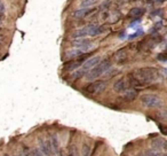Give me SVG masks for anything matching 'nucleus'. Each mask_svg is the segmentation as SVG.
I'll use <instances>...</instances> for the list:
<instances>
[{
  "instance_id": "obj_1",
  "label": "nucleus",
  "mask_w": 167,
  "mask_h": 156,
  "mask_svg": "<svg viewBox=\"0 0 167 156\" xmlns=\"http://www.w3.org/2000/svg\"><path fill=\"white\" fill-rule=\"evenodd\" d=\"M128 80H129L130 87H143L149 84L157 82L159 79L160 74L159 70L152 67L140 68L136 69L134 72L128 74Z\"/></svg>"
},
{
  "instance_id": "obj_2",
  "label": "nucleus",
  "mask_w": 167,
  "mask_h": 156,
  "mask_svg": "<svg viewBox=\"0 0 167 156\" xmlns=\"http://www.w3.org/2000/svg\"><path fill=\"white\" fill-rule=\"evenodd\" d=\"M111 60L110 59H104L103 61H100L95 67H93L90 70L86 72V79L87 80H94L96 78L103 75L107 70L111 68Z\"/></svg>"
},
{
  "instance_id": "obj_3",
  "label": "nucleus",
  "mask_w": 167,
  "mask_h": 156,
  "mask_svg": "<svg viewBox=\"0 0 167 156\" xmlns=\"http://www.w3.org/2000/svg\"><path fill=\"white\" fill-rule=\"evenodd\" d=\"M100 61H101V56H93L90 59L86 60L78 69H76V71L72 74V78L73 79H78V78L82 77L84 75H86V72L88 70H90L93 67H95Z\"/></svg>"
},
{
  "instance_id": "obj_4",
  "label": "nucleus",
  "mask_w": 167,
  "mask_h": 156,
  "mask_svg": "<svg viewBox=\"0 0 167 156\" xmlns=\"http://www.w3.org/2000/svg\"><path fill=\"white\" fill-rule=\"evenodd\" d=\"M141 102L148 108H159L162 106V100L155 94H143L141 95Z\"/></svg>"
},
{
  "instance_id": "obj_5",
  "label": "nucleus",
  "mask_w": 167,
  "mask_h": 156,
  "mask_svg": "<svg viewBox=\"0 0 167 156\" xmlns=\"http://www.w3.org/2000/svg\"><path fill=\"white\" fill-rule=\"evenodd\" d=\"M107 82L105 80H96L85 87V92L88 94H100L107 88Z\"/></svg>"
},
{
  "instance_id": "obj_6",
  "label": "nucleus",
  "mask_w": 167,
  "mask_h": 156,
  "mask_svg": "<svg viewBox=\"0 0 167 156\" xmlns=\"http://www.w3.org/2000/svg\"><path fill=\"white\" fill-rule=\"evenodd\" d=\"M72 44H73V46H75V48L80 50L84 53H87L88 51L92 50V48L94 47L93 41H90L89 39H86V38H78V39L73 40Z\"/></svg>"
},
{
  "instance_id": "obj_7",
  "label": "nucleus",
  "mask_w": 167,
  "mask_h": 156,
  "mask_svg": "<svg viewBox=\"0 0 167 156\" xmlns=\"http://www.w3.org/2000/svg\"><path fill=\"white\" fill-rule=\"evenodd\" d=\"M85 30H86V35L87 36L95 37V36H98L101 33L105 32L107 31V28L103 27V25H98V24H90L88 27H86Z\"/></svg>"
},
{
  "instance_id": "obj_8",
  "label": "nucleus",
  "mask_w": 167,
  "mask_h": 156,
  "mask_svg": "<svg viewBox=\"0 0 167 156\" xmlns=\"http://www.w3.org/2000/svg\"><path fill=\"white\" fill-rule=\"evenodd\" d=\"M38 144H39V149L41 150V153L46 156H53V149L50 146L49 140L44 138H39L38 139Z\"/></svg>"
},
{
  "instance_id": "obj_9",
  "label": "nucleus",
  "mask_w": 167,
  "mask_h": 156,
  "mask_svg": "<svg viewBox=\"0 0 167 156\" xmlns=\"http://www.w3.org/2000/svg\"><path fill=\"white\" fill-rule=\"evenodd\" d=\"M130 87V84H129V80H128V77H124V78H121V79L117 80V82L115 83V85H113V90H115L116 92H119V93H122L124 91H126L127 88H129Z\"/></svg>"
},
{
  "instance_id": "obj_10",
  "label": "nucleus",
  "mask_w": 167,
  "mask_h": 156,
  "mask_svg": "<svg viewBox=\"0 0 167 156\" xmlns=\"http://www.w3.org/2000/svg\"><path fill=\"white\" fill-rule=\"evenodd\" d=\"M116 61L118 64H124L125 62H127L128 60V48H120L119 51H117V53L115 54Z\"/></svg>"
},
{
  "instance_id": "obj_11",
  "label": "nucleus",
  "mask_w": 167,
  "mask_h": 156,
  "mask_svg": "<svg viewBox=\"0 0 167 156\" xmlns=\"http://www.w3.org/2000/svg\"><path fill=\"white\" fill-rule=\"evenodd\" d=\"M87 59V54L85 55V56L80 57V59L78 60H73V61H70L69 63H66L65 64V70H69V71H72V70H76L78 69V68L80 67V65L85 62V60Z\"/></svg>"
},
{
  "instance_id": "obj_12",
  "label": "nucleus",
  "mask_w": 167,
  "mask_h": 156,
  "mask_svg": "<svg viewBox=\"0 0 167 156\" xmlns=\"http://www.w3.org/2000/svg\"><path fill=\"white\" fill-rule=\"evenodd\" d=\"M95 8H90V7H87V8H80V9L76 10V12L72 13V16L75 17H78V18H81V17H86L88 15L93 14L95 12Z\"/></svg>"
},
{
  "instance_id": "obj_13",
  "label": "nucleus",
  "mask_w": 167,
  "mask_h": 156,
  "mask_svg": "<svg viewBox=\"0 0 167 156\" xmlns=\"http://www.w3.org/2000/svg\"><path fill=\"white\" fill-rule=\"evenodd\" d=\"M136 97H137V91L135 88H133V87H129V88L122 92V98L126 101H133Z\"/></svg>"
},
{
  "instance_id": "obj_14",
  "label": "nucleus",
  "mask_w": 167,
  "mask_h": 156,
  "mask_svg": "<svg viewBox=\"0 0 167 156\" xmlns=\"http://www.w3.org/2000/svg\"><path fill=\"white\" fill-rule=\"evenodd\" d=\"M151 146L155 150H160V149H166V141L162 138L153 139L151 141Z\"/></svg>"
},
{
  "instance_id": "obj_15",
  "label": "nucleus",
  "mask_w": 167,
  "mask_h": 156,
  "mask_svg": "<svg viewBox=\"0 0 167 156\" xmlns=\"http://www.w3.org/2000/svg\"><path fill=\"white\" fill-rule=\"evenodd\" d=\"M49 142H50V146H52L53 151H55V153H60V142H58L57 137L55 136V134L52 136V138L49 139Z\"/></svg>"
},
{
  "instance_id": "obj_16",
  "label": "nucleus",
  "mask_w": 167,
  "mask_h": 156,
  "mask_svg": "<svg viewBox=\"0 0 167 156\" xmlns=\"http://www.w3.org/2000/svg\"><path fill=\"white\" fill-rule=\"evenodd\" d=\"M84 54H85V53L81 52L80 50L75 48V50H71V51H69V52H66L65 56H66L68 59H76V57H79V56H81V55H84Z\"/></svg>"
},
{
  "instance_id": "obj_17",
  "label": "nucleus",
  "mask_w": 167,
  "mask_h": 156,
  "mask_svg": "<svg viewBox=\"0 0 167 156\" xmlns=\"http://www.w3.org/2000/svg\"><path fill=\"white\" fill-rule=\"evenodd\" d=\"M143 13H144V10H143L142 8L135 7V8H133V9L129 10V13H128V16H129V17H133V18H137V17H140Z\"/></svg>"
},
{
  "instance_id": "obj_18",
  "label": "nucleus",
  "mask_w": 167,
  "mask_h": 156,
  "mask_svg": "<svg viewBox=\"0 0 167 156\" xmlns=\"http://www.w3.org/2000/svg\"><path fill=\"white\" fill-rule=\"evenodd\" d=\"M97 3H98V0H81V3H80V8L92 7V6L96 5Z\"/></svg>"
},
{
  "instance_id": "obj_19",
  "label": "nucleus",
  "mask_w": 167,
  "mask_h": 156,
  "mask_svg": "<svg viewBox=\"0 0 167 156\" xmlns=\"http://www.w3.org/2000/svg\"><path fill=\"white\" fill-rule=\"evenodd\" d=\"M73 36H75L76 38H82V37H86V30L85 28H82V29H79L77 30V31H75V33H73Z\"/></svg>"
},
{
  "instance_id": "obj_20",
  "label": "nucleus",
  "mask_w": 167,
  "mask_h": 156,
  "mask_svg": "<svg viewBox=\"0 0 167 156\" xmlns=\"http://www.w3.org/2000/svg\"><path fill=\"white\" fill-rule=\"evenodd\" d=\"M82 156H90V148L87 144H84L82 146Z\"/></svg>"
},
{
  "instance_id": "obj_21",
  "label": "nucleus",
  "mask_w": 167,
  "mask_h": 156,
  "mask_svg": "<svg viewBox=\"0 0 167 156\" xmlns=\"http://www.w3.org/2000/svg\"><path fill=\"white\" fill-rule=\"evenodd\" d=\"M68 156H78V153H77V149L75 148V146H71L70 149H69V155Z\"/></svg>"
},
{
  "instance_id": "obj_22",
  "label": "nucleus",
  "mask_w": 167,
  "mask_h": 156,
  "mask_svg": "<svg viewBox=\"0 0 167 156\" xmlns=\"http://www.w3.org/2000/svg\"><path fill=\"white\" fill-rule=\"evenodd\" d=\"M110 7V0H107L104 4H102V6H101V8L103 9V12H107L108 8Z\"/></svg>"
},
{
  "instance_id": "obj_23",
  "label": "nucleus",
  "mask_w": 167,
  "mask_h": 156,
  "mask_svg": "<svg viewBox=\"0 0 167 156\" xmlns=\"http://www.w3.org/2000/svg\"><path fill=\"white\" fill-rule=\"evenodd\" d=\"M104 76L105 77H112V76H116V74H118V70H112V71H110V72H108V71H105L104 72Z\"/></svg>"
},
{
  "instance_id": "obj_24",
  "label": "nucleus",
  "mask_w": 167,
  "mask_h": 156,
  "mask_svg": "<svg viewBox=\"0 0 167 156\" xmlns=\"http://www.w3.org/2000/svg\"><path fill=\"white\" fill-rule=\"evenodd\" d=\"M157 59L159 60V61H161V62H166L167 57H166V55H165V53H161V54L157 55Z\"/></svg>"
},
{
  "instance_id": "obj_25",
  "label": "nucleus",
  "mask_w": 167,
  "mask_h": 156,
  "mask_svg": "<svg viewBox=\"0 0 167 156\" xmlns=\"http://www.w3.org/2000/svg\"><path fill=\"white\" fill-rule=\"evenodd\" d=\"M0 13L5 14V5L3 4V1H0Z\"/></svg>"
},
{
  "instance_id": "obj_26",
  "label": "nucleus",
  "mask_w": 167,
  "mask_h": 156,
  "mask_svg": "<svg viewBox=\"0 0 167 156\" xmlns=\"http://www.w3.org/2000/svg\"><path fill=\"white\" fill-rule=\"evenodd\" d=\"M153 156H167V155L164 154V153H160V151H156V154Z\"/></svg>"
},
{
  "instance_id": "obj_27",
  "label": "nucleus",
  "mask_w": 167,
  "mask_h": 156,
  "mask_svg": "<svg viewBox=\"0 0 167 156\" xmlns=\"http://www.w3.org/2000/svg\"><path fill=\"white\" fill-rule=\"evenodd\" d=\"M4 21V14H1V13H0V23L3 22Z\"/></svg>"
},
{
  "instance_id": "obj_28",
  "label": "nucleus",
  "mask_w": 167,
  "mask_h": 156,
  "mask_svg": "<svg viewBox=\"0 0 167 156\" xmlns=\"http://www.w3.org/2000/svg\"><path fill=\"white\" fill-rule=\"evenodd\" d=\"M136 156H147V155H145V153H140V154H137Z\"/></svg>"
},
{
  "instance_id": "obj_29",
  "label": "nucleus",
  "mask_w": 167,
  "mask_h": 156,
  "mask_svg": "<svg viewBox=\"0 0 167 156\" xmlns=\"http://www.w3.org/2000/svg\"><path fill=\"white\" fill-rule=\"evenodd\" d=\"M60 156H66V155H65L63 151H60Z\"/></svg>"
},
{
  "instance_id": "obj_30",
  "label": "nucleus",
  "mask_w": 167,
  "mask_h": 156,
  "mask_svg": "<svg viewBox=\"0 0 167 156\" xmlns=\"http://www.w3.org/2000/svg\"><path fill=\"white\" fill-rule=\"evenodd\" d=\"M157 1H159V3H162V1H164V0H157Z\"/></svg>"
},
{
  "instance_id": "obj_31",
  "label": "nucleus",
  "mask_w": 167,
  "mask_h": 156,
  "mask_svg": "<svg viewBox=\"0 0 167 156\" xmlns=\"http://www.w3.org/2000/svg\"><path fill=\"white\" fill-rule=\"evenodd\" d=\"M6 156H9V155H6Z\"/></svg>"
}]
</instances>
